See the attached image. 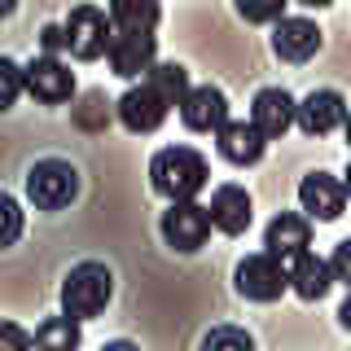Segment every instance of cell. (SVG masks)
Returning a JSON list of instances; mask_svg holds the SVG:
<instances>
[{"label":"cell","instance_id":"10","mask_svg":"<svg viewBox=\"0 0 351 351\" xmlns=\"http://www.w3.org/2000/svg\"><path fill=\"white\" fill-rule=\"evenodd\" d=\"M294 114H299V101L285 88H259L250 101V123L259 128L263 141H281L294 128Z\"/></svg>","mask_w":351,"mask_h":351},{"label":"cell","instance_id":"28","mask_svg":"<svg viewBox=\"0 0 351 351\" xmlns=\"http://www.w3.org/2000/svg\"><path fill=\"white\" fill-rule=\"evenodd\" d=\"M58 49H66V27H44V58H58Z\"/></svg>","mask_w":351,"mask_h":351},{"label":"cell","instance_id":"17","mask_svg":"<svg viewBox=\"0 0 351 351\" xmlns=\"http://www.w3.org/2000/svg\"><path fill=\"white\" fill-rule=\"evenodd\" d=\"M180 119L189 132H219L228 123V97L215 84H197L180 106Z\"/></svg>","mask_w":351,"mask_h":351},{"label":"cell","instance_id":"15","mask_svg":"<svg viewBox=\"0 0 351 351\" xmlns=\"http://www.w3.org/2000/svg\"><path fill=\"white\" fill-rule=\"evenodd\" d=\"M263 246H268V255L272 259H299L307 255V246H312V219L299 215V211H281V215H272V224H268V233H263Z\"/></svg>","mask_w":351,"mask_h":351},{"label":"cell","instance_id":"14","mask_svg":"<svg viewBox=\"0 0 351 351\" xmlns=\"http://www.w3.org/2000/svg\"><path fill=\"white\" fill-rule=\"evenodd\" d=\"M106 58H110V71L119 80H145L158 66V40L154 36H114Z\"/></svg>","mask_w":351,"mask_h":351},{"label":"cell","instance_id":"11","mask_svg":"<svg viewBox=\"0 0 351 351\" xmlns=\"http://www.w3.org/2000/svg\"><path fill=\"white\" fill-rule=\"evenodd\" d=\"M27 93L44 106H62L75 97V75L62 58H31L27 62Z\"/></svg>","mask_w":351,"mask_h":351},{"label":"cell","instance_id":"19","mask_svg":"<svg viewBox=\"0 0 351 351\" xmlns=\"http://www.w3.org/2000/svg\"><path fill=\"white\" fill-rule=\"evenodd\" d=\"M106 14H110L114 36H154V27H158V18H162L154 0H114Z\"/></svg>","mask_w":351,"mask_h":351},{"label":"cell","instance_id":"8","mask_svg":"<svg viewBox=\"0 0 351 351\" xmlns=\"http://www.w3.org/2000/svg\"><path fill=\"white\" fill-rule=\"evenodd\" d=\"M299 206L307 219H321V224H334L338 215L347 211V189L338 176L329 171H307L299 180Z\"/></svg>","mask_w":351,"mask_h":351},{"label":"cell","instance_id":"18","mask_svg":"<svg viewBox=\"0 0 351 351\" xmlns=\"http://www.w3.org/2000/svg\"><path fill=\"white\" fill-rule=\"evenodd\" d=\"M290 290L299 294V299L307 303H316V299H325L329 290H334V268H329V259L321 255H299L294 259V268H290Z\"/></svg>","mask_w":351,"mask_h":351},{"label":"cell","instance_id":"13","mask_svg":"<svg viewBox=\"0 0 351 351\" xmlns=\"http://www.w3.org/2000/svg\"><path fill=\"white\" fill-rule=\"evenodd\" d=\"M321 49V27L312 18H299V14H285L277 27H272V53L281 62H307L316 58Z\"/></svg>","mask_w":351,"mask_h":351},{"label":"cell","instance_id":"6","mask_svg":"<svg viewBox=\"0 0 351 351\" xmlns=\"http://www.w3.org/2000/svg\"><path fill=\"white\" fill-rule=\"evenodd\" d=\"M162 241L180 255H193V250L206 246L211 237V211L202 202H176L171 211H162Z\"/></svg>","mask_w":351,"mask_h":351},{"label":"cell","instance_id":"29","mask_svg":"<svg viewBox=\"0 0 351 351\" xmlns=\"http://www.w3.org/2000/svg\"><path fill=\"white\" fill-rule=\"evenodd\" d=\"M101 351H141L136 343H128V338H114V343H106Z\"/></svg>","mask_w":351,"mask_h":351},{"label":"cell","instance_id":"20","mask_svg":"<svg viewBox=\"0 0 351 351\" xmlns=\"http://www.w3.org/2000/svg\"><path fill=\"white\" fill-rule=\"evenodd\" d=\"M141 84H149L154 93H158L167 106H176V110H180V106H184V97L193 93V84H189V71H184L180 62H158V66H154V71H149Z\"/></svg>","mask_w":351,"mask_h":351},{"label":"cell","instance_id":"33","mask_svg":"<svg viewBox=\"0 0 351 351\" xmlns=\"http://www.w3.org/2000/svg\"><path fill=\"white\" fill-rule=\"evenodd\" d=\"M9 14H14V5H0V18H9Z\"/></svg>","mask_w":351,"mask_h":351},{"label":"cell","instance_id":"23","mask_svg":"<svg viewBox=\"0 0 351 351\" xmlns=\"http://www.w3.org/2000/svg\"><path fill=\"white\" fill-rule=\"evenodd\" d=\"M22 228H27V215H22L18 197H9L0 189V250H9L14 241L22 237Z\"/></svg>","mask_w":351,"mask_h":351},{"label":"cell","instance_id":"4","mask_svg":"<svg viewBox=\"0 0 351 351\" xmlns=\"http://www.w3.org/2000/svg\"><path fill=\"white\" fill-rule=\"evenodd\" d=\"M110 44H114V27H110L106 9H97V5L71 9V18H66V53H71L75 62L106 58Z\"/></svg>","mask_w":351,"mask_h":351},{"label":"cell","instance_id":"1","mask_svg":"<svg viewBox=\"0 0 351 351\" xmlns=\"http://www.w3.org/2000/svg\"><path fill=\"white\" fill-rule=\"evenodd\" d=\"M206 180H211V167H206V158L189 145H167L149 158V184H154V193L167 197L171 206L193 202V197L206 189Z\"/></svg>","mask_w":351,"mask_h":351},{"label":"cell","instance_id":"32","mask_svg":"<svg viewBox=\"0 0 351 351\" xmlns=\"http://www.w3.org/2000/svg\"><path fill=\"white\" fill-rule=\"evenodd\" d=\"M343 136H347V149H351V114H347V123H343Z\"/></svg>","mask_w":351,"mask_h":351},{"label":"cell","instance_id":"9","mask_svg":"<svg viewBox=\"0 0 351 351\" xmlns=\"http://www.w3.org/2000/svg\"><path fill=\"white\" fill-rule=\"evenodd\" d=\"M351 106L343 93H334V88H312V93L299 101V114H294V123H299L307 136H329V132H338L347 123Z\"/></svg>","mask_w":351,"mask_h":351},{"label":"cell","instance_id":"16","mask_svg":"<svg viewBox=\"0 0 351 351\" xmlns=\"http://www.w3.org/2000/svg\"><path fill=\"white\" fill-rule=\"evenodd\" d=\"M215 149H219V158H228L233 167H250V162L263 158L268 141L259 136V128L250 123V119H228V123L215 132Z\"/></svg>","mask_w":351,"mask_h":351},{"label":"cell","instance_id":"25","mask_svg":"<svg viewBox=\"0 0 351 351\" xmlns=\"http://www.w3.org/2000/svg\"><path fill=\"white\" fill-rule=\"evenodd\" d=\"M0 351H36V334H27L14 321H0Z\"/></svg>","mask_w":351,"mask_h":351},{"label":"cell","instance_id":"7","mask_svg":"<svg viewBox=\"0 0 351 351\" xmlns=\"http://www.w3.org/2000/svg\"><path fill=\"white\" fill-rule=\"evenodd\" d=\"M114 114H119V123H123L128 132H136V136H149V132H158L162 123H167L171 106L162 101V97L154 93L149 84H132L128 93L119 97Z\"/></svg>","mask_w":351,"mask_h":351},{"label":"cell","instance_id":"27","mask_svg":"<svg viewBox=\"0 0 351 351\" xmlns=\"http://www.w3.org/2000/svg\"><path fill=\"white\" fill-rule=\"evenodd\" d=\"M329 268H334V281L351 290V237L334 246V255H329Z\"/></svg>","mask_w":351,"mask_h":351},{"label":"cell","instance_id":"24","mask_svg":"<svg viewBox=\"0 0 351 351\" xmlns=\"http://www.w3.org/2000/svg\"><path fill=\"white\" fill-rule=\"evenodd\" d=\"M202 351H255V338L237 325H219L202 338Z\"/></svg>","mask_w":351,"mask_h":351},{"label":"cell","instance_id":"2","mask_svg":"<svg viewBox=\"0 0 351 351\" xmlns=\"http://www.w3.org/2000/svg\"><path fill=\"white\" fill-rule=\"evenodd\" d=\"M114 299V277H110L106 263L84 259L66 272L62 281V316L71 321H93V316L106 312V303Z\"/></svg>","mask_w":351,"mask_h":351},{"label":"cell","instance_id":"21","mask_svg":"<svg viewBox=\"0 0 351 351\" xmlns=\"http://www.w3.org/2000/svg\"><path fill=\"white\" fill-rule=\"evenodd\" d=\"M80 321H71V316H49L36 329V351H80Z\"/></svg>","mask_w":351,"mask_h":351},{"label":"cell","instance_id":"12","mask_svg":"<svg viewBox=\"0 0 351 351\" xmlns=\"http://www.w3.org/2000/svg\"><path fill=\"white\" fill-rule=\"evenodd\" d=\"M206 211H211V228L224 233V237H241L250 228V219H255L250 193L241 189V184H219L211 193V202H206Z\"/></svg>","mask_w":351,"mask_h":351},{"label":"cell","instance_id":"3","mask_svg":"<svg viewBox=\"0 0 351 351\" xmlns=\"http://www.w3.org/2000/svg\"><path fill=\"white\" fill-rule=\"evenodd\" d=\"M80 193V171L66 158H40L27 171V197L36 202V211H62Z\"/></svg>","mask_w":351,"mask_h":351},{"label":"cell","instance_id":"30","mask_svg":"<svg viewBox=\"0 0 351 351\" xmlns=\"http://www.w3.org/2000/svg\"><path fill=\"white\" fill-rule=\"evenodd\" d=\"M338 321H343V329H351V294H347V303L338 307Z\"/></svg>","mask_w":351,"mask_h":351},{"label":"cell","instance_id":"22","mask_svg":"<svg viewBox=\"0 0 351 351\" xmlns=\"http://www.w3.org/2000/svg\"><path fill=\"white\" fill-rule=\"evenodd\" d=\"M27 93V66L14 58H0V110H14V101Z\"/></svg>","mask_w":351,"mask_h":351},{"label":"cell","instance_id":"31","mask_svg":"<svg viewBox=\"0 0 351 351\" xmlns=\"http://www.w3.org/2000/svg\"><path fill=\"white\" fill-rule=\"evenodd\" d=\"M343 189H347V197H351V162H347V171H343Z\"/></svg>","mask_w":351,"mask_h":351},{"label":"cell","instance_id":"5","mask_svg":"<svg viewBox=\"0 0 351 351\" xmlns=\"http://www.w3.org/2000/svg\"><path fill=\"white\" fill-rule=\"evenodd\" d=\"M233 285H237L241 299H250V303H277L290 290V268L281 259H272L268 250H259V255H246L237 263Z\"/></svg>","mask_w":351,"mask_h":351},{"label":"cell","instance_id":"26","mask_svg":"<svg viewBox=\"0 0 351 351\" xmlns=\"http://www.w3.org/2000/svg\"><path fill=\"white\" fill-rule=\"evenodd\" d=\"M237 14L246 18V22H277L285 18V0H272V5H246V0H237Z\"/></svg>","mask_w":351,"mask_h":351}]
</instances>
